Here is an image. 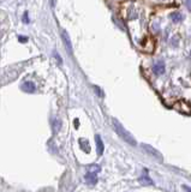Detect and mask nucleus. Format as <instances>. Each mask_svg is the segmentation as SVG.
I'll return each instance as SVG.
<instances>
[{
	"instance_id": "nucleus-1",
	"label": "nucleus",
	"mask_w": 191,
	"mask_h": 192,
	"mask_svg": "<svg viewBox=\"0 0 191 192\" xmlns=\"http://www.w3.org/2000/svg\"><path fill=\"white\" fill-rule=\"evenodd\" d=\"M112 125H113V129L114 131L117 132V135L120 137V138L124 140V142H126L128 144H130V145L135 146L137 145V142H136V139L133 138V136L131 135L129 131H126L124 127H123V125L117 119H112Z\"/></svg>"
},
{
	"instance_id": "nucleus-2",
	"label": "nucleus",
	"mask_w": 191,
	"mask_h": 192,
	"mask_svg": "<svg viewBox=\"0 0 191 192\" xmlns=\"http://www.w3.org/2000/svg\"><path fill=\"white\" fill-rule=\"evenodd\" d=\"M142 149L144 150L145 153L148 154V155H150V156H153L155 159H158V160H162V155H161L156 149H154L152 145H148V144H142Z\"/></svg>"
},
{
	"instance_id": "nucleus-3",
	"label": "nucleus",
	"mask_w": 191,
	"mask_h": 192,
	"mask_svg": "<svg viewBox=\"0 0 191 192\" xmlns=\"http://www.w3.org/2000/svg\"><path fill=\"white\" fill-rule=\"evenodd\" d=\"M61 38H63V42H64V45H65V48H66L68 52L71 54L72 53V43H71V40H70L69 34H68L65 30L61 31Z\"/></svg>"
},
{
	"instance_id": "nucleus-4",
	"label": "nucleus",
	"mask_w": 191,
	"mask_h": 192,
	"mask_svg": "<svg viewBox=\"0 0 191 192\" xmlns=\"http://www.w3.org/2000/svg\"><path fill=\"white\" fill-rule=\"evenodd\" d=\"M85 181L89 185H95L98 183V173L96 172H93V170H89L87 174H85Z\"/></svg>"
},
{
	"instance_id": "nucleus-5",
	"label": "nucleus",
	"mask_w": 191,
	"mask_h": 192,
	"mask_svg": "<svg viewBox=\"0 0 191 192\" xmlns=\"http://www.w3.org/2000/svg\"><path fill=\"white\" fill-rule=\"evenodd\" d=\"M95 142H96V153H98V156H101L103 154V151H105V145H103V142H102L100 135L95 136Z\"/></svg>"
},
{
	"instance_id": "nucleus-6",
	"label": "nucleus",
	"mask_w": 191,
	"mask_h": 192,
	"mask_svg": "<svg viewBox=\"0 0 191 192\" xmlns=\"http://www.w3.org/2000/svg\"><path fill=\"white\" fill-rule=\"evenodd\" d=\"M153 71L155 75H162L163 72H165V64H163V62H158L154 64L153 66Z\"/></svg>"
},
{
	"instance_id": "nucleus-7",
	"label": "nucleus",
	"mask_w": 191,
	"mask_h": 192,
	"mask_svg": "<svg viewBox=\"0 0 191 192\" xmlns=\"http://www.w3.org/2000/svg\"><path fill=\"white\" fill-rule=\"evenodd\" d=\"M21 88H22V90L25 92H34L36 90V85L34 84L33 82H25V83L22 84Z\"/></svg>"
},
{
	"instance_id": "nucleus-8",
	"label": "nucleus",
	"mask_w": 191,
	"mask_h": 192,
	"mask_svg": "<svg viewBox=\"0 0 191 192\" xmlns=\"http://www.w3.org/2000/svg\"><path fill=\"white\" fill-rule=\"evenodd\" d=\"M138 181H139V184L141 185H148V186H152V185H154L153 179L149 177L148 174H143L142 177H139Z\"/></svg>"
},
{
	"instance_id": "nucleus-9",
	"label": "nucleus",
	"mask_w": 191,
	"mask_h": 192,
	"mask_svg": "<svg viewBox=\"0 0 191 192\" xmlns=\"http://www.w3.org/2000/svg\"><path fill=\"white\" fill-rule=\"evenodd\" d=\"M169 18L172 19V22H176V23H178V22L183 21L184 16L182 15L180 12H173V13H171V15H169Z\"/></svg>"
},
{
	"instance_id": "nucleus-10",
	"label": "nucleus",
	"mask_w": 191,
	"mask_h": 192,
	"mask_svg": "<svg viewBox=\"0 0 191 192\" xmlns=\"http://www.w3.org/2000/svg\"><path fill=\"white\" fill-rule=\"evenodd\" d=\"M79 144H81V149L85 151V153H89L90 151V146H89V142L87 139L81 138L79 139Z\"/></svg>"
},
{
	"instance_id": "nucleus-11",
	"label": "nucleus",
	"mask_w": 191,
	"mask_h": 192,
	"mask_svg": "<svg viewBox=\"0 0 191 192\" xmlns=\"http://www.w3.org/2000/svg\"><path fill=\"white\" fill-rule=\"evenodd\" d=\"M53 132L55 133V132H58V131L60 130V127H61V121L59 120V119H54L53 120Z\"/></svg>"
},
{
	"instance_id": "nucleus-12",
	"label": "nucleus",
	"mask_w": 191,
	"mask_h": 192,
	"mask_svg": "<svg viewBox=\"0 0 191 192\" xmlns=\"http://www.w3.org/2000/svg\"><path fill=\"white\" fill-rule=\"evenodd\" d=\"M94 89H95V92L99 95L100 97H103V92H102V90L100 89L99 86H94Z\"/></svg>"
},
{
	"instance_id": "nucleus-13",
	"label": "nucleus",
	"mask_w": 191,
	"mask_h": 192,
	"mask_svg": "<svg viewBox=\"0 0 191 192\" xmlns=\"http://www.w3.org/2000/svg\"><path fill=\"white\" fill-rule=\"evenodd\" d=\"M23 22H24V23H29V17H28V12H25V13H24Z\"/></svg>"
},
{
	"instance_id": "nucleus-14",
	"label": "nucleus",
	"mask_w": 191,
	"mask_h": 192,
	"mask_svg": "<svg viewBox=\"0 0 191 192\" xmlns=\"http://www.w3.org/2000/svg\"><path fill=\"white\" fill-rule=\"evenodd\" d=\"M185 6L188 7V10H190L191 11V0H186V1H185Z\"/></svg>"
},
{
	"instance_id": "nucleus-15",
	"label": "nucleus",
	"mask_w": 191,
	"mask_h": 192,
	"mask_svg": "<svg viewBox=\"0 0 191 192\" xmlns=\"http://www.w3.org/2000/svg\"><path fill=\"white\" fill-rule=\"evenodd\" d=\"M18 38H19L21 42H27L28 41V37H25V36H18Z\"/></svg>"
},
{
	"instance_id": "nucleus-16",
	"label": "nucleus",
	"mask_w": 191,
	"mask_h": 192,
	"mask_svg": "<svg viewBox=\"0 0 191 192\" xmlns=\"http://www.w3.org/2000/svg\"><path fill=\"white\" fill-rule=\"evenodd\" d=\"M183 189L184 190H188V191H191V189L190 187H188V186H183Z\"/></svg>"
}]
</instances>
